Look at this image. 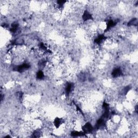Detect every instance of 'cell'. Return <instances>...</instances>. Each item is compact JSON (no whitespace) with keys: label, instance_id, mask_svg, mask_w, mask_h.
Returning <instances> with one entry per match:
<instances>
[{"label":"cell","instance_id":"obj_1","mask_svg":"<svg viewBox=\"0 0 138 138\" xmlns=\"http://www.w3.org/2000/svg\"><path fill=\"white\" fill-rule=\"evenodd\" d=\"M31 67V65L25 62L19 65H15L13 67V70L14 71L18 72L19 73H22L25 71L28 70Z\"/></svg>","mask_w":138,"mask_h":138},{"label":"cell","instance_id":"obj_2","mask_svg":"<svg viewBox=\"0 0 138 138\" xmlns=\"http://www.w3.org/2000/svg\"><path fill=\"white\" fill-rule=\"evenodd\" d=\"M106 126V119H104L102 117H100L99 119H98L97 122L96 123V124H95V126L94 127V130L95 129L96 130H99V129L104 128Z\"/></svg>","mask_w":138,"mask_h":138},{"label":"cell","instance_id":"obj_3","mask_svg":"<svg viewBox=\"0 0 138 138\" xmlns=\"http://www.w3.org/2000/svg\"><path fill=\"white\" fill-rule=\"evenodd\" d=\"M82 129H83V132L85 134H86L92 133L94 130V128L90 123L87 122L83 126Z\"/></svg>","mask_w":138,"mask_h":138},{"label":"cell","instance_id":"obj_4","mask_svg":"<svg viewBox=\"0 0 138 138\" xmlns=\"http://www.w3.org/2000/svg\"><path fill=\"white\" fill-rule=\"evenodd\" d=\"M119 22L118 20H113L110 19L108 20L106 22V28L105 30V32H107L111 30V29L115 27Z\"/></svg>","mask_w":138,"mask_h":138},{"label":"cell","instance_id":"obj_5","mask_svg":"<svg viewBox=\"0 0 138 138\" xmlns=\"http://www.w3.org/2000/svg\"><path fill=\"white\" fill-rule=\"evenodd\" d=\"M123 75V72L122 70V68L119 67H116L114 68L111 72L112 77L116 78H119L120 77H122Z\"/></svg>","mask_w":138,"mask_h":138},{"label":"cell","instance_id":"obj_6","mask_svg":"<svg viewBox=\"0 0 138 138\" xmlns=\"http://www.w3.org/2000/svg\"><path fill=\"white\" fill-rule=\"evenodd\" d=\"M73 86H74V84L70 82H68L66 84L65 88V94L66 97H68L72 93L73 90Z\"/></svg>","mask_w":138,"mask_h":138},{"label":"cell","instance_id":"obj_7","mask_svg":"<svg viewBox=\"0 0 138 138\" xmlns=\"http://www.w3.org/2000/svg\"><path fill=\"white\" fill-rule=\"evenodd\" d=\"M106 38L107 37L105 36V34H99L97 36V37L94 39V43L98 45H100L102 43V42L106 39Z\"/></svg>","mask_w":138,"mask_h":138},{"label":"cell","instance_id":"obj_8","mask_svg":"<svg viewBox=\"0 0 138 138\" xmlns=\"http://www.w3.org/2000/svg\"><path fill=\"white\" fill-rule=\"evenodd\" d=\"M82 20L84 22H87L90 20H92L93 17L92 14L88 10H85L82 15Z\"/></svg>","mask_w":138,"mask_h":138},{"label":"cell","instance_id":"obj_9","mask_svg":"<svg viewBox=\"0 0 138 138\" xmlns=\"http://www.w3.org/2000/svg\"><path fill=\"white\" fill-rule=\"evenodd\" d=\"M19 30V23L17 22H14L12 24L10 31L13 33H15Z\"/></svg>","mask_w":138,"mask_h":138},{"label":"cell","instance_id":"obj_10","mask_svg":"<svg viewBox=\"0 0 138 138\" xmlns=\"http://www.w3.org/2000/svg\"><path fill=\"white\" fill-rule=\"evenodd\" d=\"M12 44L15 45H22L24 44V40L22 37H19L13 41Z\"/></svg>","mask_w":138,"mask_h":138},{"label":"cell","instance_id":"obj_11","mask_svg":"<svg viewBox=\"0 0 138 138\" xmlns=\"http://www.w3.org/2000/svg\"><path fill=\"white\" fill-rule=\"evenodd\" d=\"M36 77V79L37 80H43V79H44L45 74L42 70H39L37 72Z\"/></svg>","mask_w":138,"mask_h":138},{"label":"cell","instance_id":"obj_12","mask_svg":"<svg viewBox=\"0 0 138 138\" xmlns=\"http://www.w3.org/2000/svg\"><path fill=\"white\" fill-rule=\"evenodd\" d=\"M47 64V60L45 59H42L39 60L38 62V65L39 67L41 68L40 70H42V69L44 68Z\"/></svg>","mask_w":138,"mask_h":138},{"label":"cell","instance_id":"obj_13","mask_svg":"<svg viewBox=\"0 0 138 138\" xmlns=\"http://www.w3.org/2000/svg\"><path fill=\"white\" fill-rule=\"evenodd\" d=\"M63 119L62 118H59L57 117L55 118V120L54 121V124L56 128H59L60 126L63 123Z\"/></svg>","mask_w":138,"mask_h":138},{"label":"cell","instance_id":"obj_14","mask_svg":"<svg viewBox=\"0 0 138 138\" xmlns=\"http://www.w3.org/2000/svg\"><path fill=\"white\" fill-rule=\"evenodd\" d=\"M71 136L72 137H79V136H83L85 134L83 131H73L71 132Z\"/></svg>","mask_w":138,"mask_h":138},{"label":"cell","instance_id":"obj_15","mask_svg":"<svg viewBox=\"0 0 138 138\" xmlns=\"http://www.w3.org/2000/svg\"><path fill=\"white\" fill-rule=\"evenodd\" d=\"M137 25V19L136 18H133L130 21H129L127 23V26L128 27H132V26H136Z\"/></svg>","mask_w":138,"mask_h":138},{"label":"cell","instance_id":"obj_16","mask_svg":"<svg viewBox=\"0 0 138 138\" xmlns=\"http://www.w3.org/2000/svg\"><path fill=\"white\" fill-rule=\"evenodd\" d=\"M42 134V132L40 129H36L34 130L32 134V137H38L41 136Z\"/></svg>","mask_w":138,"mask_h":138},{"label":"cell","instance_id":"obj_17","mask_svg":"<svg viewBox=\"0 0 138 138\" xmlns=\"http://www.w3.org/2000/svg\"><path fill=\"white\" fill-rule=\"evenodd\" d=\"M131 86L130 85H128L125 86V88H124L122 91V93L123 95H126L128 92L131 90Z\"/></svg>","mask_w":138,"mask_h":138}]
</instances>
